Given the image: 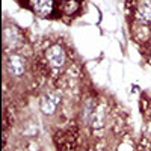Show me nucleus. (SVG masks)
Instances as JSON below:
<instances>
[{
    "label": "nucleus",
    "mask_w": 151,
    "mask_h": 151,
    "mask_svg": "<svg viewBox=\"0 0 151 151\" xmlns=\"http://www.w3.org/2000/svg\"><path fill=\"white\" fill-rule=\"evenodd\" d=\"M45 59L48 62L50 67L53 68H64L67 64V55H65V50L62 48L59 44H53L50 45L45 50Z\"/></svg>",
    "instance_id": "nucleus-1"
},
{
    "label": "nucleus",
    "mask_w": 151,
    "mask_h": 151,
    "mask_svg": "<svg viewBox=\"0 0 151 151\" xmlns=\"http://www.w3.org/2000/svg\"><path fill=\"white\" fill-rule=\"evenodd\" d=\"M8 71L11 76H14V77H20V76L24 74V71H26V59H24L21 55H11L8 58Z\"/></svg>",
    "instance_id": "nucleus-2"
},
{
    "label": "nucleus",
    "mask_w": 151,
    "mask_h": 151,
    "mask_svg": "<svg viewBox=\"0 0 151 151\" xmlns=\"http://www.w3.org/2000/svg\"><path fill=\"white\" fill-rule=\"evenodd\" d=\"M60 103L59 92H47L41 100V110L44 115H53Z\"/></svg>",
    "instance_id": "nucleus-3"
},
{
    "label": "nucleus",
    "mask_w": 151,
    "mask_h": 151,
    "mask_svg": "<svg viewBox=\"0 0 151 151\" xmlns=\"http://www.w3.org/2000/svg\"><path fill=\"white\" fill-rule=\"evenodd\" d=\"M134 18L141 24H151V0H137Z\"/></svg>",
    "instance_id": "nucleus-4"
},
{
    "label": "nucleus",
    "mask_w": 151,
    "mask_h": 151,
    "mask_svg": "<svg viewBox=\"0 0 151 151\" xmlns=\"http://www.w3.org/2000/svg\"><path fill=\"white\" fill-rule=\"evenodd\" d=\"M30 8L38 17H48L53 14L55 0H29Z\"/></svg>",
    "instance_id": "nucleus-5"
},
{
    "label": "nucleus",
    "mask_w": 151,
    "mask_h": 151,
    "mask_svg": "<svg viewBox=\"0 0 151 151\" xmlns=\"http://www.w3.org/2000/svg\"><path fill=\"white\" fill-rule=\"evenodd\" d=\"M104 119H106V106L103 104H97L94 112H92V116H91V124L92 127H103L104 125Z\"/></svg>",
    "instance_id": "nucleus-6"
},
{
    "label": "nucleus",
    "mask_w": 151,
    "mask_h": 151,
    "mask_svg": "<svg viewBox=\"0 0 151 151\" xmlns=\"http://www.w3.org/2000/svg\"><path fill=\"white\" fill-rule=\"evenodd\" d=\"M60 11L64 12V15H73L79 11V3L76 0H65L60 5Z\"/></svg>",
    "instance_id": "nucleus-7"
}]
</instances>
